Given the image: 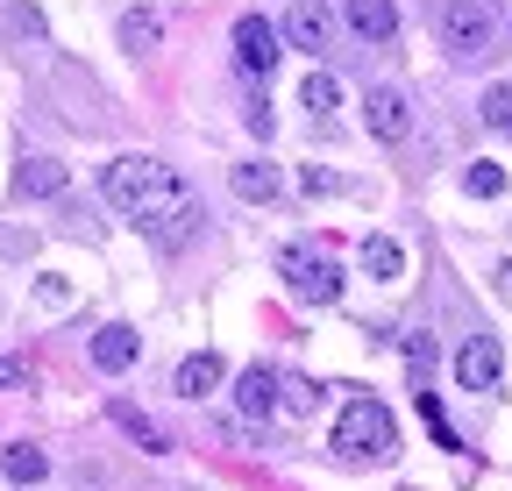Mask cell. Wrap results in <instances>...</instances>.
I'll return each instance as SVG.
<instances>
[{
  "mask_svg": "<svg viewBox=\"0 0 512 491\" xmlns=\"http://www.w3.org/2000/svg\"><path fill=\"white\" fill-rule=\"evenodd\" d=\"M214 385H221V356H207V349L185 356L178 371H171V392H178V399H207Z\"/></svg>",
  "mask_w": 512,
  "mask_h": 491,
  "instance_id": "obj_12",
  "label": "cell"
},
{
  "mask_svg": "<svg viewBox=\"0 0 512 491\" xmlns=\"http://www.w3.org/2000/svg\"><path fill=\"white\" fill-rule=\"evenodd\" d=\"M114 420H121V427H128V435H136V442L150 449V456H164V449H171V442H164V427H157L150 413H136V406H114Z\"/></svg>",
  "mask_w": 512,
  "mask_h": 491,
  "instance_id": "obj_18",
  "label": "cell"
},
{
  "mask_svg": "<svg viewBox=\"0 0 512 491\" xmlns=\"http://www.w3.org/2000/svg\"><path fill=\"white\" fill-rule=\"evenodd\" d=\"M498 299H512V264H498Z\"/></svg>",
  "mask_w": 512,
  "mask_h": 491,
  "instance_id": "obj_26",
  "label": "cell"
},
{
  "mask_svg": "<svg viewBox=\"0 0 512 491\" xmlns=\"http://www.w3.org/2000/svg\"><path fill=\"white\" fill-rule=\"evenodd\" d=\"M349 29L363 43H392L399 36V8H392V0H349Z\"/></svg>",
  "mask_w": 512,
  "mask_h": 491,
  "instance_id": "obj_11",
  "label": "cell"
},
{
  "mask_svg": "<svg viewBox=\"0 0 512 491\" xmlns=\"http://www.w3.org/2000/svg\"><path fill=\"white\" fill-rule=\"evenodd\" d=\"M157 36H164V22H157L150 8H128V15H121V50L150 57V50H157Z\"/></svg>",
  "mask_w": 512,
  "mask_h": 491,
  "instance_id": "obj_17",
  "label": "cell"
},
{
  "mask_svg": "<svg viewBox=\"0 0 512 491\" xmlns=\"http://www.w3.org/2000/svg\"><path fill=\"white\" fill-rule=\"evenodd\" d=\"M406 356H413V371H427V363H434V342H427V335H413V342H406Z\"/></svg>",
  "mask_w": 512,
  "mask_h": 491,
  "instance_id": "obj_24",
  "label": "cell"
},
{
  "mask_svg": "<svg viewBox=\"0 0 512 491\" xmlns=\"http://www.w3.org/2000/svg\"><path fill=\"white\" fill-rule=\"evenodd\" d=\"M313 406H320V392H313L306 378H278V413H285V420H306Z\"/></svg>",
  "mask_w": 512,
  "mask_h": 491,
  "instance_id": "obj_19",
  "label": "cell"
},
{
  "mask_svg": "<svg viewBox=\"0 0 512 491\" xmlns=\"http://www.w3.org/2000/svg\"><path fill=\"white\" fill-rule=\"evenodd\" d=\"M235 406H242V413H256V420L278 413V371H271V363H249V371L235 378Z\"/></svg>",
  "mask_w": 512,
  "mask_h": 491,
  "instance_id": "obj_10",
  "label": "cell"
},
{
  "mask_svg": "<svg viewBox=\"0 0 512 491\" xmlns=\"http://www.w3.org/2000/svg\"><path fill=\"white\" fill-rule=\"evenodd\" d=\"M235 193L242 200H278L285 193V171L278 164H235Z\"/></svg>",
  "mask_w": 512,
  "mask_h": 491,
  "instance_id": "obj_16",
  "label": "cell"
},
{
  "mask_svg": "<svg viewBox=\"0 0 512 491\" xmlns=\"http://www.w3.org/2000/svg\"><path fill=\"white\" fill-rule=\"evenodd\" d=\"M370 278H384V285H392V278H406V250H399V242L392 235H363V257H356Z\"/></svg>",
  "mask_w": 512,
  "mask_h": 491,
  "instance_id": "obj_14",
  "label": "cell"
},
{
  "mask_svg": "<svg viewBox=\"0 0 512 491\" xmlns=\"http://www.w3.org/2000/svg\"><path fill=\"white\" fill-rule=\"evenodd\" d=\"M0 470H8V484H22V491H36V484L50 477V456H43L36 442H15V449H0Z\"/></svg>",
  "mask_w": 512,
  "mask_h": 491,
  "instance_id": "obj_13",
  "label": "cell"
},
{
  "mask_svg": "<svg viewBox=\"0 0 512 491\" xmlns=\"http://www.w3.org/2000/svg\"><path fill=\"white\" fill-rule=\"evenodd\" d=\"M335 100H342V86H335L328 72H313V79L299 86V107H306V114H335Z\"/></svg>",
  "mask_w": 512,
  "mask_h": 491,
  "instance_id": "obj_20",
  "label": "cell"
},
{
  "mask_svg": "<svg viewBox=\"0 0 512 491\" xmlns=\"http://www.w3.org/2000/svg\"><path fill=\"white\" fill-rule=\"evenodd\" d=\"M392 442H399V427L377 399H349V413L335 420V456L342 463H377V456H392Z\"/></svg>",
  "mask_w": 512,
  "mask_h": 491,
  "instance_id": "obj_3",
  "label": "cell"
},
{
  "mask_svg": "<svg viewBox=\"0 0 512 491\" xmlns=\"http://www.w3.org/2000/svg\"><path fill=\"white\" fill-rule=\"evenodd\" d=\"M328 36H335V22H328V8H320V0H292L285 8V43L292 50H328Z\"/></svg>",
  "mask_w": 512,
  "mask_h": 491,
  "instance_id": "obj_9",
  "label": "cell"
},
{
  "mask_svg": "<svg viewBox=\"0 0 512 491\" xmlns=\"http://www.w3.org/2000/svg\"><path fill=\"white\" fill-rule=\"evenodd\" d=\"M463 193H470V200H498V193H505V164H470V171H463Z\"/></svg>",
  "mask_w": 512,
  "mask_h": 491,
  "instance_id": "obj_21",
  "label": "cell"
},
{
  "mask_svg": "<svg viewBox=\"0 0 512 491\" xmlns=\"http://www.w3.org/2000/svg\"><path fill=\"white\" fill-rule=\"evenodd\" d=\"M285 285L306 306H335L342 299V264L335 257H313V250H285Z\"/></svg>",
  "mask_w": 512,
  "mask_h": 491,
  "instance_id": "obj_4",
  "label": "cell"
},
{
  "mask_svg": "<svg viewBox=\"0 0 512 491\" xmlns=\"http://www.w3.org/2000/svg\"><path fill=\"white\" fill-rule=\"evenodd\" d=\"M434 36L448 57H463V65H484L498 50V8L491 0H434Z\"/></svg>",
  "mask_w": 512,
  "mask_h": 491,
  "instance_id": "obj_2",
  "label": "cell"
},
{
  "mask_svg": "<svg viewBox=\"0 0 512 491\" xmlns=\"http://www.w3.org/2000/svg\"><path fill=\"white\" fill-rule=\"evenodd\" d=\"M498 371H505V349H498L491 335H470V342L456 349V385H463V392H491Z\"/></svg>",
  "mask_w": 512,
  "mask_h": 491,
  "instance_id": "obj_5",
  "label": "cell"
},
{
  "mask_svg": "<svg viewBox=\"0 0 512 491\" xmlns=\"http://www.w3.org/2000/svg\"><path fill=\"white\" fill-rule=\"evenodd\" d=\"M15 193H22V200H50V193H64V164H50V157H29V164L15 171Z\"/></svg>",
  "mask_w": 512,
  "mask_h": 491,
  "instance_id": "obj_15",
  "label": "cell"
},
{
  "mask_svg": "<svg viewBox=\"0 0 512 491\" xmlns=\"http://www.w3.org/2000/svg\"><path fill=\"white\" fill-rule=\"evenodd\" d=\"M235 65L256 72V79L278 65V29H271L264 15H242V22H235Z\"/></svg>",
  "mask_w": 512,
  "mask_h": 491,
  "instance_id": "obj_6",
  "label": "cell"
},
{
  "mask_svg": "<svg viewBox=\"0 0 512 491\" xmlns=\"http://www.w3.org/2000/svg\"><path fill=\"white\" fill-rule=\"evenodd\" d=\"M100 193L136 221L150 242H185L192 221H200V200H192V186H178V178L157 164V157H114L100 171Z\"/></svg>",
  "mask_w": 512,
  "mask_h": 491,
  "instance_id": "obj_1",
  "label": "cell"
},
{
  "mask_svg": "<svg viewBox=\"0 0 512 491\" xmlns=\"http://www.w3.org/2000/svg\"><path fill=\"white\" fill-rule=\"evenodd\" d=\"M136 356H143V335L128 328V321H107V328L93 335V371H107V378H121Z\"/></svg>",
  "mask_w": 512,
  "mask_h": 491,
  "instance_id": "obj_8",
  "label": "cell"
},
{
  "mask_svg": "<svg viewBox=\"0 0 512 491\" xmlns=\"http://www.w3.org/2000/svg\"><path fill=\"white\" fill-rule=\"evenodd\" d=\"M242 121H249V136H271V129H278V114H271V100H249V107H242Z\"/></svg>",
  "mask_w": 512,
  "mask_h": 491,
  "instance_id": "obj_23",
  "label": "cell"
},
{
  "mask_svg": "<svg viewBox=\"0 0 512 491\" xmlns=\"http://www.w3.org/2000/svg\"><path fill=\"white\" fill-rule=\"evenodd\" d=\"M363 121H370V136H377V143H399V136L413 129V107H406L399 86H377V93L363 100Z\"/></svg>",
  "mask_w": 512,
  "mask_h": 491,
  "instance_id": "obj_7",
  "label": "cell"
},
{
  "mask_svg": "<svg viewBox=\"0 0 512 491\" xmlns=\"http://www.w3.org/2000/svg\"><path fill=\"white\" fill-rule=\"evenodd\" d=\"M484 121H491V129H512V86H491L484 93Z\"/></svg>",
  "mask_w": 512,
  "mask_h": 491,
  "instance_id": "obj_22",
  "label": "cell"
},
{
  "mask_svg": "<svg viewBox=\"0 0 512 491\" xmlns=\"http://www.w3.org/2000/svg\"><path fill=\"white\" fill-rule=\"evenodd\" d=\"M0 385H29V363H15V356H0Z\"/></svg>",
  "mask_w": 512,
  "mask_h": 491,
  "instance_id": "obj_25",
  "label": "cell"
}]
</instances>
